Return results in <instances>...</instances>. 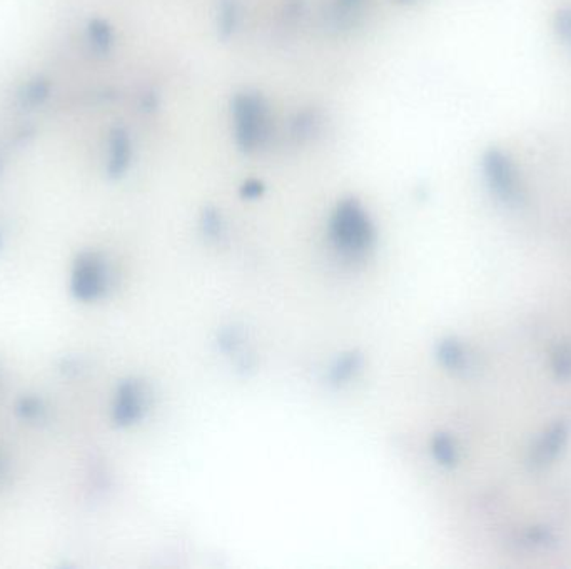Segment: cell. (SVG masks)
<instances>
[{
    "mask_svg": "<svg viewBox=\"0 0 571 569\" xmlns=\"http://www.w3.org/2000/svg\"><path fill=\"white\" fill-rule=\"evenodd\" d=\"M4 474H5V459L0 454V479L4 478Z\"/></svg>",
    "mask_w": 571,
    "mask_h": 569,
    "instance_id": "obj_12",
    "label": "cell"
},
{
    "mask_svg": "<svg viewBox=\"0 0 571 569\" xmlns=\"http://www.w3.org/2000/svg\"><path fill=\"white\" fill-rule=\"evenodd\" d=\"M329 239L339 257L360 261L373 249L375 229L356 204H343L329 225Z\"/></svg>",
    "mask_w": 571,
    "mask_h": 569,
    "instance_id": "obj_2",
    "label": "cell"
},
{
    "mask_svg": "<svg viewBox=\"0 0 571 569\" xmlns=\"http://www.w3.org/2000/svg\"><path fill=\"white\" fill-rule=\"evenodd\" d=\"M430 453L434 462L445 470H455L461 461V449L453 434L438 431L430 441Z\"/></svg>",
    "mask_w": 571,
    "mask_h": 569,
    "instance_id": "obj_7",
    "label": "cell"
},
{
    "mask_svg": "<svg viewBox=\"0 0 571 569\" xmlns=\"http://www.w3.org/2000/svg\"><path fill=\"white\" fill-rule=\"evenodd\" d=\"M550 367L558 381H571V341H561L553 347L550 354Z\"/></svg>",
    "mask_w": 571,
    "mask_h": 569,
    "instance_id": "obj_9",
    "label": "cell"
},
{
    "mask_svg": "<svg viewBox=\"0 0 571 569\" xmlns=\"http://www.w3.org/2000/svg\"><path fill=\"white\" fill-rule=\"evenodd\" d=\"M151 392L139 377L123 379L112 394L111 419L117 428L139 424L149 411Z\"/></svg>",
    "mask_w": 571,
    "mask_h": 569,
    "instance_id": "obj_3",
    "label": "cell"
},
{
    "mask_svg": "<svg viewBox=\"0 0 571 569\" xmlns=\"http://www.w3.org/2000/svg\"><path fill=\"white\" fill-rule=\"evenodd\" d=\"M115 282V271L109 256L99 250L79 252L69 271L70 296L77 303L92 304L109 296Z\"/></svg>",
    "mask_w": 571,
    "mask_h": 569,
    "instance_id": "obj_1",
    "label": "cell"
},
{
    "mask_svg": "<svg viewBox=\"0 0 571 569\" xmlns=\"http://www.w3.org/2000/svg\"><path fill=\"white\" fill-rule=\"evenodd\" d=\"M17 413L20 415L22 419L28 421H34V419H41L45 413V406L39 398L34 396H24L19 404H17Z\"/></svg>",
    "mask_w": 571,
    "mask_h": 569,
    "instance_id": "obj_11",
    "label": "cell"
},
{
    "mask_svg": "<svg viewBox=\"0 0 571 569\" xmlns=\"http://www.w3.org/2000/svg\"><path fill=\"white\" fill-rule=\"evenodd\" d=\"M360 366H361V358L356 356L354 352H349L346 356L339 358L336 364H333V367L329 371V379L335 384H343L345 381L354 377V375L360 371Z\"/></svg>",
    "mask_w": 571,
    "mask_h": 569,
    "instance_id": "obj_10",
    "label": "cell"
},
{
    "mask_svg": "<svg viewBox=\"0 0 571 569\" xmlns=\"http://www.w3.org/2000/svg\"><path fill=\"white\" fill-rule=\"evenodd\" d=\"M570 443V426L565 421H555L544 428L531 443L527 454L529 471L540 472L553 466Z\"/></svg>",
    "mask_w": 571,
    "mask_h": 569,
    "instance_id": "obj_4",
    "label": "cell"
},
{
    "mask_svg": "<svg viewBox=\"0 0 571 569\" xmlns=\"http://www.w3.org/2000/svg\"><path fill=\"white\" fill-rule=\"evenodd\" d=\"M434 358L438 364L451 375H466L472 366L468 347L455 336H446L434 347Z\"/></svg>",
    "mask_w": 571,
    "mask_h": 569,
    "instance_id": "obj_5",
    "label": "cell"
},
{
    "mask_svg": "<svg viewBox=\"0 0 571 569\" xmlns=\"http://www.w3.org/2000/svg\"><path fill=\"white\" fill-rule=\"evenodd\" d=\"M555 531L546 525H535L525 528L518 536V546L525 549H548L557 544Z\"/></svg>",
    "mask_w": 571,
    "mask_h": 569,
    "instance_id": "obj_8",
    "label": "cell"
},
{
    "mask_svg": "<svg viewBox=\"0 0 571 569\" xmlns=\"http://www.w3.org/2000/svg\"><path fill=\"white\" fill-rule=\"evenodd\" d=\"M488 176L495 193L502 197L504 202H513L518 199L515 174L510 164L498 154H491L487 161Z\"/></svg>",
    "mask_w": 571,
    "mask_h": 569,
    "instance_id": "obj_6",
    "label": "cell"
}]
</instances>
